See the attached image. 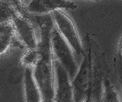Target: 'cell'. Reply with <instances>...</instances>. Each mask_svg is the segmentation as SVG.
I'll list each match as a JSON object with an SVG mask.
<instances>
[{
	"mask_svg": "<svg viewBox=\"0 0 122 102\" xmlns=\"http://www.w3.org/2000/svg\"><path fill=\"white\" fill-rule=\"evenodd\" d=\"M88 1H93V2H99L100 0H88Z\"/></svg>",
	"mask_w": 122,
	"mask_h": 102,
	"instance_id": "obj_16",
	"label": "cell"
},
{
	"mask_svg": "<svg viewBox=\"0 0 122 102\" xmlns=\"http://www.w3.org/2000/svg\"><path fill=\"white\" fill-rule=\"evenodd\" d=\"M86 40L88 50L83 56V59L76 75L72 80L74 101L76 102L89 101L93 92V46L89 35H87Z\"/></svg>",
	"mask_w": 122,
	"mask_h": 102,
	"instance_id": "obj_2",
	"label": "cell"
},
{
	"mask_svg": "<svg viewBox=\"0 0 122 102\" xmlns=\"http://www.w3.org/2000/svg\"><path fill=\"white\" fill-rule=\"evenodd\" d=\"M16 12L7 3L1 0V18L0 23L12 21L13 17Z\"/></svg>",
	"mask_w": 122,
	"mask_h": 102,
	"instance_id": "obj_13",
	"label": "cell"
},
{
	"mask_svg": "<svg viewBox=\"0 0 122 102\" xmlns=\"http://www.w3.org/2000/svg\"><path fill=\"white\" fill-rule=\"evenodd\" d=\"M18 40L12 21L0 23V54L5 55ZM19 41V40H18Z\"/></svg>",
	"mask_w": 122,
	"mask_h": 102,
	"instance_id": "obj_9",
	"label": "cell"
},
{
	"mask_svg": "<svg viewBox=\"0 0 122 102\" xmlns=\"http://www.w3.org/2000/svg\"><path fill=\"white\" fill-rule=\"evenodd\" d=\"M12 7L15 11L21 15L29 16V13L27 10V5L25 0H2Z\"/></svg>",
	"mask_w": 122,
	"mask_h": 102,
	"instance_id": "obj_12",
	"label": "cell"
},
{
	"mask_svg": "<svg viewBox=\"0 0 122 102\" xmlns=\"http://www.w3.org/2000/svg\"><path fill=\"white\" fill-rule=\"evenodd\" d=\"M55 102L74 101L72 80L68 71L58 60L55 59Z\"/></svg>",
	"mask_w": 122,
	"mask_h": 102,
	"instance_id": "obj_6",
	"label": "cell"
},
{
	"mask_svg": "<svg viewBox=\"0 0 122 102\" xmlns=\"http://www.w3.org/2000/svg\"><path fill=\"white\" fill-rule=\"evenodd\" d=\"M12 23L16 38L20 44L27 49H37L39 39L37 38L35 27L29 16L15 13L13 17Z\"/></svg>",
	"mask_w": 122,
	"mask_h": 102,
	"instance_id": "obj_5",
	"label": "cell"
},
{
	"mask_svg": "<svg viewBox=\"0 0 122 102\" xmlns=\"http://www.w3.org/2000/svg\"><path fill=\"white\" fill-rule=\"evenodd\" d=\"M24 97L27 102H41L43 101L40 88L35 79L33 68H25L24 75Z\"/></svg>",
	"mask_w": 122,
	"mask_h": 102,
	"instance_id": "obj_8",
	"label": "cell"
},
{
	"mask_svg": "<svg viewBox=\"0 0 122 102\" xmlns=\"http://www.w3.org/2000/svg\"><path fill=\"white\" fill-rule=\"evenodd\" d=\"M55 27L71 47L75 56H84L85 52L80 37L73 21L63 10H55L51 13Z\"/></svg>",
	"mask_w": 122,
	"mask_h": 102,
	"instance_id": "obj_3",
	"label": "cell"
},
{
	"mask_svg": "<svg viewBox=\"0 0 122 102\" xmlns=\"http://www.w3.org/2000/svg\"><path fill=\"white\" fill-rule=\"evenodd\" d=\"M117 70L118 75V81L122 93V57L118 52V60H117Z\"/></svg>",
	"mask_w": 122,
	"mask_h": 102,
	"instance_id": "obj_14",
	"label": "cell"
},
{
	"mask_svg": "<svg viewBox=\"0 0 122 102\" xmlns=\"http://www.w3.org/2000/svg\"><path fill=\"white\" fill-rule=\"evenodd\" d=\"M40 38L38 49L41 57L33 68V74L40 88L43 101H54L55 94V57L51 47V32L54 21L51 13L36 17Z\"/></svg>",
	"mask_w": 122,
	"mask_h": 102,
	"instance_id": "obj_1",
	"label": "cell"
},
{
	"mask_svg": "<svg viewBox=\"0 0 122 102\" xmlns=\"http://www.w3.org/2000/svg\"><path fill=\"white\" fill-rule=\"evenodd\" d=\"M118 52L121 55L122 57V35L120 38L118 40Z\"/></svg>",
	"mask_w": 122,
	"mask_h": 102,
	"instance_id": "obj_15",
	"label": "cell"
},
{
	"mask_svg": "<svg viewBox=\"0 0 122 102\" xmlns=\"http://www.w3.org/2000/svg\"><path fill=\"white\" fill-rule=\"evenodd\" d=\"M51 47L55 59L58 60L68 71L71 80L76 75L78 68L74 57V53L68 42L55 27L51 32Z\"/></svg>",
	"mask_w": 122,
	"mask_h": 102,
	"instance_id": "obj_4",
	"label": "cell"
},
{
	"mask_svg": "<svg viewBox=\"0 0 122 102\" xmlns=\"http://www.w3.org/2000/svg\"><path fill=\"white\" fill-rule=\"evenodd\" d=\"M103 92L101 101L104 102H118L120 99L119 95L115 87L109 79L104 78L103 79Z\"/></svg>",
	"mask_w": 122,
	"mask_h": 102,
	"instance_id": "obj_10",
	"label": "cell"
},
{
	"mask_svg": "<svg viewBox=\"0 0 122 102\" xmlns=\"http://www.w3.org/2000/svg\"><path fill=\"white\" fill-rule=\"evenodd\" d=\"M41 57V53L38 49H27L21 58V64L24 68H34L38 64Z\"/></svg>",
	"mask_w": 122,
	"mask_h": 102,
	"instance_id": "obj_11",
	"label": "cell"
},
{
	"mask_svg": "<svg viewBox=\"0 0 122 102\" xmlns=\"http://www.w3.org/2000/svg\"><path fill=\"white\" fill-rule=\"evenodd\" d=\"M29 1H30V0H25V2H26V5H27V4H28Z\"/></svg>",
	"mask_w": 122,
	"mask_h": 102,
	"instance_id": "obj_17",
	"label": "cell"
},
{
	"mask_svg": "<svg viewBox=\"0 0 122 102\" xmlns=\"http://www.w3.org/2000/svg\"><path fill=\"white\" fill-rule=\"evenodd\" d=\"M76 5L71 0H30L27 10L29 13L46 15L55 10H75Z\"/></svg>",
	"mask_w": 122,
	"mask_h": 102,
	"instance_id": "obj_7",
	"label": "cell"
}]
</instances>
